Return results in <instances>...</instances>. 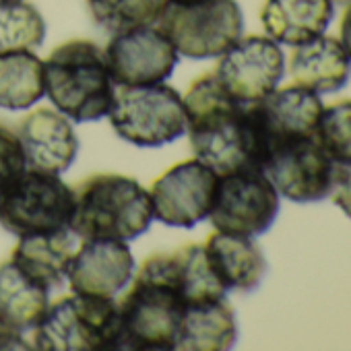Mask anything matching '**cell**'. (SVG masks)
<instances>
[{
	"label": "cell",
	"mask_w": 351,
	"mask_h": 351,
	"mask_svg": "<svg viewBox=\"0 0 351 351\" xmlns=\"http://www.w3.org/2000/svg\"><path fill=\"white\" fill-rule=\"evenodd\" d=\"M186 134L193 153L217 176L263 169V141L250 104L234 99L215 75H203L184 93Z\"/></svg>",
	"instance_id": "6da1fadb"
},
{
	"label": "cell",
	"mask_w": 351,
	"mask_h": 351,
	"mask_svg": "<svg viewBox=\"0 0 351 351\" xmlns=\"http://www.w3.org/2000/svg\"><path fill=\"white\" fill-rule=\"evenodd\" d=\"M44 87L54 110L79 124L108 118L116 93L106 50L91 40L52 50L44 60Z\"/></svg>",
	"instance_id": "7a4b0ae2"
},
{
	"label": "cell",
	"mask_w": 351,
	"mask_h": 351,
	"mask_svg": "<svg viewBox=\"0 0 351 351\" xmlns=\"http://www.w3.org/2000/svg\"><path fill=\"white\" fill-rule=\"evenodd\" d=\"M71 232L81 240L130 242L153 221L149 191L122 173H95L73 186Z\"/></svg>",
	"instance_id": "3957f363"
},
{
	"label": "cell",
	"mask_w": 351,
	"mask_h": 351,
	"mask_svg": "<svg viewBox=\"0 0 351 351\" xmlns=\"http://www.w3.org/2000/svg\"><path fill=\"white\" fill-rule=\"evenodd\" d=\"M34 347L42 351H118V304L114 298L77 291L50 302L34 328Z\"/></svg>",
	"instance_id": "277c9868"
},
{
	"label": "cell",
	"mask_w": 351,
	"mask_h": 351,
	"mask_svg": "<svg viewBox=\"0 0 351 351\" xmlns=\"http://www.w3.org/2000/svg\"><path fill=\"white\" fill-rule=\"evenodd\" d=\"M108 118L114 132L134 147H163L186 134L184 99L165 83L116 85Z\"/></svg>",
	"instance_id": "5b68a950"
},
{
	"label": "cell",
	"mask_w": 351,
	"mask_h": 351,
	"mask_svg": "<svg viewBox=\"0 0 351 351\" xmlns=\"http://www.w3.org/2000/svg\"><path fill=\"white\" fill-rule=\"evenodd\" d=\"M155 25L167 36L178 56L189 60L219 58L244 36V15L236 0L167 3Z\"/></svg>",
	"instance_id": "8992f818"
},
{
	"label": "cell",
	"mask_w": 351,
	"mask_h": 351,
	"mask_svg": "<svg viewBox=\"0 0 351 351\" xmlns=\"http://www.w3.org/2000/svg\"><path fill=\"white\" fill-rule=\"evenodd\" d=\"M73 209L75 191L60 173L27 167L0 191V226L19 238L69 228Z\"/></svg>",
	"instance_id": "52a82bcc"
},
{
	"label": "cell",
	"mask_w": 351,
	"mask_h": 351,
	"mask_svg": "<svg viewBox=\"0 0 351 351\" xmlns=\"http://www.w3.org/2000/svg\"><path fill=\"white\" fill-rule=\"evenodd\" d=\"M186 304L167 285L134 273L130 291L118 304L120 349H176Z\"/></svg>",
	"instance_id": "ba28073f"
},
{
	"label": "cell",
	"mask_w": 351,
	"mask_h": 351,
	"mask_svg": "<svg viewBox=\"0 0 351 351\" xmlns=\"http://www.w3.org/2000/svg\"><path fill=\"white\" fill-rule=\"evenodd\" d=\"M279 199V193L263 169H236L217 178L209 219L219 232L256 238L275 223Z\"/></svg>",
	"instance_id": "9c48e42d"
},
{
	"label": "cell",
	"mask_w": 351,
	"mask_h": 351,
	"mask_svg": "<svg viewBox=\"0 0 351 351\" xmlns=\"http://www.w3.org/2000/svg\"><path fill=\"white\" fill-rule=\"evenodd\" d=\"M263 171L279 197L291 203H318L330 197L339 165L316 136H308L277 145L267 155Z\"/></svg>",
	"instance_id": "30bf717a"
},
{
	"label": "cell",
	"mask_w": 351,
	"mask_h": 351,
	"mask_svg": "<svg viewBox=\"0 0 351 351\" xmlns=\"http://www.w3.org/2000/svg\"><path fill=\"white\" fill-rule=\"evenodd\" d=\"M217 178L219 176L197 157L171 165L149 191L153 219L169 228H195L209 219Z\"/></svg>",
	"instance_id": "8fae6325"
},
{
	"label": "cell",
	"mask_w": 351,
	"mask_h": 351,
	"mask_svg": "<svg viewBox=\"0 0 351 351\" xmlns=\"http://www.w3.org/2000/svg\"><path fill=\"white\" fill-rule=\"evenodd\" d=\"M213 75L234 99L256 104L279 87L285 75V54L269 36H242L219 56Z\"/></svg>",
	"instance_id": "7c38bea8"
},
{
	"label": "cell",
	"mask_w": 351,
	"mask_h": 351,
	"mask_svg": "<svg viewBox=\"0 0 351 351\" xmlns=\"http://www.w3.org/2000/svg\"><path fill=\"white\" fill-rule=\"evenodd\" d=\"M106 58L116 85H153L173 73L180 56L157 25H143L114 34Z\"/></svg>",
	"instance_id": "4fadbf2b"
},
{
	"label": "cell",
	"mask_w": 351,
	"mask_h": 351,
	"mask_svg": "<svg viewBox=\"0 0 351 351\" xmlns=\"http://www.w3.org/2000/svg\"><path fill=\"white\" fill-rule=\"evenodd\" d=\"M322 99L318 93L304 85L277 87L267 97L250 104L261 141H263V165L267 155L283 143L316 136V126L322 114Z\"/></svg>",
	"instance_id": "5bb4252c"
},
{
	"label": "cell",
	"mask_w": 351,
	"mask_h": 351,
	"mask_svg": "<svg viewBox=\"0 0 351 351\" xmlns=\"http://www.w3.org/2000/svg\"><path fill=\"white\" fill-rule=\"evenodd\" d=\"M136 275L167 285L186 306L221 300L228 293L207 256L205 244H186L173 252L153 254Z\"/></svg>",
	"instance_id": "9a60e30c"
},
{
	"label": "cell",
	"mask_w": 351,
	"mask_h": 351,
	"mask_svg": "<svg viewBox=\"0 0 351 351\" xmlns=\"http://www.w3.org/2000/svg\"><path fill=\"white\" fill-rule=\"evenodd\" d=\"M134 271L136 265L128 242L83 240L71 258L66 281L77 293L114 298L132 281Z\"/></svg>",
	"instance_id": "2e32d148"
},
{
	"label": "cell",
	"mask_w": 351,
	"mask_h": 351,
	"mask_svg": "<svg viewBox=\"0 0 351 351\" xmlns=\"http://www.w3.org/2000/svg\"><path fill=\"white\" fill-rule=\"evenodd\" d=\"M17 134L27 167L32 169L62 173L73 165L79 153V136L73 128V120L58 110L40 108L29 112L21 120Z\"/></svg>",
	"instance_id": "e0dca14e"
},
{
	"label": "cell",
	"mask_w": 351,
	"mask_h": 351,
	"mask_svg": "<svg viewBox=\"0 0 351 351\" xmlns=\"http://www.w3.org/2000/svg\"><path fill=\"white\" fill-rule=\"evenodd\" d=\"M332 17V0H265L261 11L265 36L289 48L324 36Z\"/></svg>",
	"instance_id": "ac0fdd59"
},
{
	"label": "cell",
	"mask_w": 351,
	"mask_h": 351,
	"mask_svg": "<svg viewBox=\"0 0 351 351\" xmlns=\"http://www.w3.org/2000/svg\"><path fill=\"white\" fill-rule=\"evenodd\" d=\"M205 250L226 291L250 293L267 275V258L250 236L215 230L207 238Z\"/></svg>",
	"instance_id": "d6986e66"
},
{
	"label": "cell",
	"mask_w": 351,
	"mask_h": 351,
	"mask_svg": "<svg viewBox=\"0 0 351 351\" xmlns=\"http://www.w3.org/2000/svg\"><path fill=\"white\" fill-rule=\"evenodd\" d=\"M289 73L298 85H304L318 95L337 93L351 77V58L339 40L318 36L293 48Z\"/></svg>",
	"instance_id": "ffe728a7"
},
{
	"label": "cell",
	"mask_w": 351,
	"mask_h": 351,
	"mask_svg": "<svg viewBox=\"0 0 351 351\" xmlns=\"http://www.w3.org/2000/svg\"><path fill=\"white\" fill-rule=\"evenodd\" d=\"M75 240L77 236L71 232V228L21 236L11 261L48 289H54L66 279L71 258L77 250Z\"/></svg>",
	"instance_id": "44dd1931"
},
{
	"label": "cell",
	"mask_w": 351,
	"mask_h": 351,
	"mask_svg": "<svg viewBox=\"0 0 351 351\" xmlns=\"http://www.w3.org/2000/svg\"><path fill=\"white\" fill-rule=\"evenodd\" d=\"M238 341L234 308L226 298L191 304L184 308L176 349L186 351H226Z\"/></svg>",
	"instance_id": "7402d4cb"
},
{
	"label": "cell",
	"mask_w": 351,
	"mask_h": 351,
	"mask_svg": "<svg viewBox=\"0 0 351 351\" xmlns=\"http://www.w3.org/2000/svg\"><path fill=\"white\" fill-rule=\"evenodd\" d=\"M50 291L9 258L0 265V320L19 332L34 330L50 306Z\"/></svg>",
	"instance_id": "603a6c76"
},
{
	"label": "cell",
	"mask_w": 351,
	"mask_h": 351,
	"mask_svg": "<svg viewBox=\"0 0 351 351\" xmlns=\"http://www.w3.org/2000/svg\"><path fill=\"white\" fill-rule=\"evenodd\" d=\"M46 95L44 60L32 50L0 54V108L29 110Z\"/></svg>",
	"instance_id": "cb8c5ba5"
},
{
	"label": "cell",
	"mask_w": 351,
	"mask_h": 351,
	"mask_svg": "<svg viewBox=\"0 0 351 351\" xmlns=\"http://www.w3.org/2000/svg\"><path fill=\"white\" fill-rule=\"evenodd\" d=\"M46 40V19L27 0H0V54L36 50Z\"/></svg>",
	"instance_id": "d4e9b609"
},
{
	"label": "cell",
	"mask_w": 351,
	"mask_h": 351,
	"mask_svg": "<svg viewBox=\"0 0 351 351\" xmlns=\"http://www.w3.org/2000/svg\"><path fill=\"white\" fill-rule=\"evenodd\" d=\"M167 0H87V9L97 27L108 34L155 25Z\"/></svg>",
	"instance_id": "484cf974"
},
{
	"label": "cell",
	"mask_w": 351,
	"mask_h": 351,
	"mask_svg": "<svg viewBox=\"0 0 351 351\" xmlns=\"http://www.w3.org/2000/svg\"><path fill=\"white\" fill-rule=\"evenodd\" d=\"M316 138L337 165H351V99L322 108Z\"/></svg>",
	"instance_id": "4316f807"
},
{
	"label": "cell",
	"mask_w": 351,
	"mask_h": 351,
	"mask_svg": "<svg viewBox=\"0 0 351 351\" xmlns=\"http://www.w3.org/2000/svg\"><path fill=\"white\" fill-rule=\"evenodd\" d=\"M25 169L27 161L17 130L0 124V191L15 182Z\"/></svg>",
	"instance_id": "83f0119b"
},
{
	"label": "cell",
	"mask_w": 351,
	"mask_h": 351,
	"mask_svg": "<svg viewBox=\"0 0 351 351\" xmlns=\"http://www.w3.org/2000/svg\"><path fill=\"white\" fill-rule=\"evenodd\" d=\"M330 197L335 205L351 219V165H339V173Z\"/></svg>",
	"instance_id": "f1b7e54d"
},
{
	"label": "cell",
	"mask_w": 351,
	"mask_h": 351,
	"mask_svg": "<svg viewBox=\"0 0 351 351\" xmlns=\"http://www.w3.org/2000/svg\"><path fill=\"white\" fill-rule=\"evenodd\" d=\"M343 50L347 52V56L351 58V3L347 5V11L341 19V38H339Z\"/></svg>",
	"instance_id": "f546056e"
},
{
	"label": "cell",
	"mask_w": 351,
	"mask_h": 351,
	"mask_svg": "<svg viewBox=\"0 0 351 351\" xmlns=\"http://www.w3.org/2000/svg\"><path fill=\"white\" fill-rule=\"evenodd\" d=\"M167 3H173V5H193V3H201V0H167Z\"/></svg>",
	"instance_id": "4dcf8cb0"
},
{
	"label": "cell",
	"mask_w": 351,
	"mask_h": 351,
	"mask_svg": "<svg viewBox=\"0 0 351 351\" xmlns=\"http://www.w3.org/2000/svg\"><path fill=\"white\" fill-rule=\"evenodd\" d=\"M351 3V0H332V5L335 7H347Z\"/></svg>",
	"instance_id": "1f68e13d"
}]
</instances>
